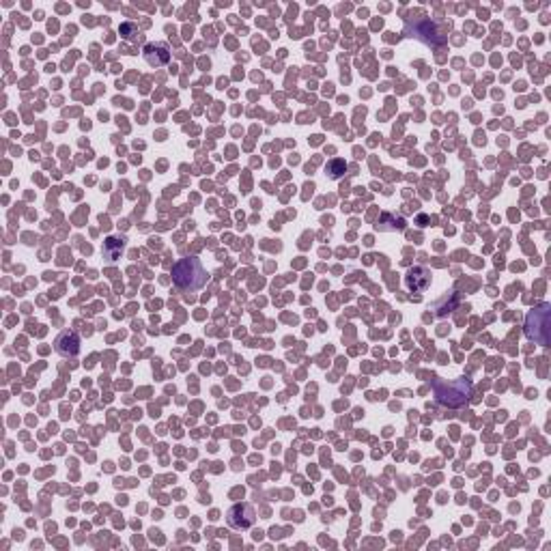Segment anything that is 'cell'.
<instances>
[{
	"label": "cell",
	"instance_id": "cell-1",
	"mask_svg": "<svg viewBox=\"0 0 551 551\" xmlns=\"http://www.w3.org/2000/svg\"><path fill=\"white\" fill-rule=\"evenodd\" d=\"M173 280L181 291H199L207 284V270L199 258L187 256L173 267Z\"/></svg>",
	"mask_w": 551,
	"mask_h": 551
},
{
	"label": "cell",
	"instance_id": "cell-2",
	"mask_svg": "<svg viewBox=\"0 0 551 551\" xmlns=\"http://www.w3.org/2000/svg\"><path fill=\"white\" fill-rule=\"evenodd\" d=\"M435 399L442 405L459 407L463 405L472 394V383L467 379H455V381H435Z\"/></svg>",
	"mask_w": 551,
	"mask_h": 551
},
{
	"label": "cell",
	"instance_id": "cell-3",
	"mask_svg": "<svg viewBox=\"0 0 551 551\" xmlns=\"http://www.w3.org/2000/svg\"><path fill=\"white\" fill-rule=\"evenodd\" d=\"M549 306L543 304L538 308H534L530 314H528V323H526V334L528 338L540 343V345H547L549 343Z\"/></svg>",
	"mask_w": 551,
	"mask_h": 551
},
{
	"label": "cell",
	"instance_id": "cell-4",
	"mask_svg": "<svg viewBox=\"0 0 551 551\" xmlns=\"http://www.w3.org/2000/svg\"><path fill=\"white\" fill-rule=\"evenodd\" d=\"M256 522V510L252 504L248 502H239L233 504L226 512V524H229L233 530H250Z\"/></svg>",
	"mask_w": 551,
	"mask_h": 551
},
{
	"label": "cell",
	"instance_id": "cell-5",
	"mask_svg": "<svg viewBox=\"0 0 551 551\" xmlns=\"http://www.w3.org/2000/svg\"><path fill=\"white\" fill-rule=\"evenodd\" d=\"M54 349L62 355V358H76L78 351H80V338L76 332L72 330H65L58 334L56 343H54Z\"/></svg>",
	"mask_w": 551,
	"mask_h": 551
},
{
	"label": "cell",
	"instance_id": "cell-6",
	"mask_svg": "<svg viewBox=\"0 0 551 551\" xmlns=\"http://www.w3.org/2000/svg\"><path fill=\"white\" fill-rule=\"evenodd\" d=\"M145 60L151 65V67H161L171 60V50L166 44H149L145 48Z\"/></svg>",
	"mask_w": 551,
	"mask_h": 551
},
{
	"label": "cell",
	"instance_id": "cell-7",
	"mask_svg": "<svg viewBox=\"0 0 551 551\" xmlns=\"http://www.w3.org/2000/svg\"><path fill=\"white\" fill-rule=\"evenodd\" d=\"M405 282H407L409 291H413V293H423V291H427L429 284H431V274L425 267H413L407 274Z\"/></svg>",
	"mask_w": 551,
	"mask_h": 551
},
{
	"label": "cell",
	"instance_id": "cell-8",
	"mask_svg": "<svg viewBox=\"0 0 551 551\" xmlns=\"http://www.w3.org/2000/svg\"><path fill=\"white\" fill-rule=\"evenodd\" d=\"M338 171H345V161H340V159L332 161V164H330V173H328V175H330L332 179H338V177H340Z\"/></svg>",
	"mask_w": 551,
	"mask_h": 551
}]
</instances>
